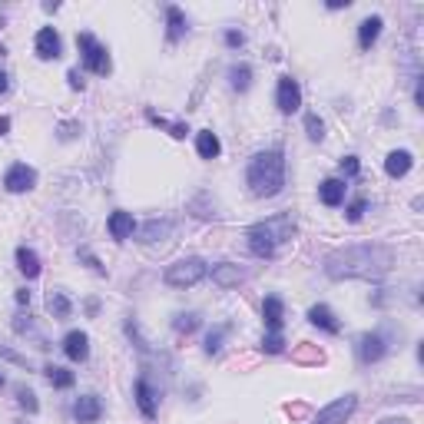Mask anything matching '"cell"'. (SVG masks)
Instances as JSON below:
<instances>
[{
    "label": "cell",
    "instance_id": "8fae6325",
    "mask_svg": "<svg viewBox=\"0 0 424 424\" xmlns=\"http://www.w3.org/2000/svg\"><path fill=\"white\" fill-rule=\"evenodd\" d=\"M73 414H76V421L80 424H93V421H100L103 405H100V398H96V394H83V398H76Z\"/></svg>",
    "mask_w": 424,
    "mask_h": 424
},
{
    "label": "cell",
    "instance_id": "4fadbf2b",
    "mask_svg": "<svg viewBox=\"0 0 424 424\" xmlns=\"http://www.w3.org/2000/svg\"><path fill=\"white\" fill-rule=\"evenodd\" d=\"M63 351H67L70 362H87L90 358V338L83 332H70L63 338Z\"/></svg>",
    "mask_w": 424,
    "mask_h": 424
},
{
    "label": "cell",
    "instance_id": "44dd1931",
    "mask_svg": "<svg viewBox=\"0 0 424 424\" xmlns=\"http://www.w3.org/2000/svg\"><path fill=\"white\" fill-rule=\"evenodd\" d=\"M381 17H368V20H362V27H358V44H362V50H371V44L381 37Z\"/></svg>",
    "mask_w": 424,
    "mask_h": 424
},
{
    "label": "cell",
    "instance_id": "5bb4252c",
    "mask_svg": "<svg viewBox=\"0 0 424 424\" xmlns=\"http://www.w3.org/2000/svg\"><path fill=\"white\" fill-rule=\"evenodd\" d=\"M411 166H414V156H411L408 150H394V152H388V159H385V173L394 176V179L408 176Z\"/></svg>",
    "mask_w": 424,
    "mask_h": 424
},
{
    "label": "cell",
    "instance_id": "74e56055",
    "mask_svg": "<svg viewBox=\"0 0 424 424\" xmlns=\"http://www.w3.org/2000/svg\"><path fill=\"white\" fill-rule=\"evenodd\" d=\"M67 80H70V87H73V90H83V80H80V73H76V70H70V73H67Z\"/></svg>",
    "mask_w": 424,
    "mask_h": 424
},
{
    "label": "cell",
    "instance_id": "7a4b0ae2",
    "mask_svg": "<svg viewBox=\"0 0 424 424\" xmlns=\"http://www.w3.org/2000/svg\"><path fill=\"white\" fill-rule=\"evenodd\" d=\"M245 182H249V193L258 199L279 196L282 186H285V156H282V150L256 152L249 159V169H245Z\"/></svg>",
    "mask_w": 424,
    "mask_h": 424
},
{
    "label": "cell",
    "instance_id": "83f0119b",
    "mask_svg": "<svg viewBox=\"0 0 424 424\" xmlns=\"http://www.w3.org/2000/svg\"><path fill=\"white\" fill-rule=\"evenodd\" d=\"M199 325H202V318H199L196 312H182V315L173 318V328H176L179 335H193Z\"/></svg>",
    "mask_w": 424,
    "mask_h": 424
},
{
    "label": "cell",
    "instance_id": "30bf717a",
    "mask_svg": "<svg viewBox=\"0 0 424 424\" xmlns=\"http://www.w3.org/2000/svg\"><path fill=\"white\" fill-rule=\"evenodd\" d=\"M33 46H37V57H40V60H57V57L63 53L60 33L53 30V27H44V30H37V40H33Z\"/></svg>",
    "mask_w": 424,
    "mask_h": 424
},
{
    "label": "cell",
    "instance_id": "8d00e7d4",
    "mask_svg": "<svg viewBox=\"0 0 424 424\" xmlns=\"http://www.w3.org/2000/svg\"><path fill=\"white\" fill-rule=\"evenodd\" d=\"M242 40H245L242 33H236V30H229V33H226V44H229V46H242Z\"/></svg>",
    "mask_w": 424,
    "mask_h": 424
},
{
    "label": "cell",
    "instance_id": "60d3db41",
    "mask_svg": "<svg viewBox=\"0 0 424 424\" xmlns=\"http://www.w3.org/2000/svg\"><path fill=\"white\" fill-rule=\"evenodd\" d=\"M385 424H401V421H385Z\"/></svg>",
    "mask_w": 424,
    "mask_h": 424
},
{
    "label": "cell",
    "instance_id": "277c9868",
    "mask_svg": "<svg viewBox=\"0 0 424 424\" xmlns=\"http://www.w3.org/2000/svg\"><path fill=\"white\" fill-rule=\"evenodd\" d=\"M206 279V262L196 256L189 258H179V262H173L166 269V285L169 288H193L196 282Z\"/></svg>",
    "mask_w": 424,
    "mask_h": 424
},
{
    "label": "cell",
    "instance_id": "f35d334b",
    "mask_svg": "<svg viewBox=\"0 0 424 424\" xmlns=\"http://www.w3.org/2000/svg\"><path fill=\"white\" fill-rule=\"evenodd\" d=\"M17 302H20V305H30V292H27V288H20V292H17Z\"/></svg>",
    "mask_w": 424,
    "mask_h": 424
},
{
    "label": "cell",
    "instance_id": "d590c367",
    "mask_svg": "<svg viewBox=\"0 0 424 424\" xmlns=\"http://www.w3.org/2000/svg\"><path fill=\"white\" fill-rule=\"evenodd\" d=\"M358 156H345V159H342V173H345V176H355V173H358Z\"/></svg>",
    "mask_w": 424,
    "mask_h": 424
},
{
    "label": "cell",
    "instance_id": "cb8c5ba5",
    "mask_svg": "<svg viewBox=\"0 0 424 424\" xmlns=\"http://www.w3.org/2000/svg\"><path fill=\"white\" fill-rule=\"evenodd\" d=\"M166 20H169V40H173V44H176L179 37H186L189 24H186V14H182L179 7H166Z\"/></svg>",
    "mask_w": 424,
    "mask_h": 424
},
{
    "label": "cell",
    "instance_id": "d4e9b609",
    "mask_svg": "<svg viewBox=\"0 0 424 424\" xmlns=\"http://www.w3.org/2000/svg\"><path fill=\"white\" fill-rule=\"evenodd\" d=\"M229 80H232V90L245 93L252 87V67H249V63H236V67L229 70Z\"/></svg>",
    "mask_w": 424,
    "mask_h": 424
},
{
    "label": "cell",
    "instance_id": "d6a6232c",
    "mask_svg": "<svg viewBox=\"0 0 424 424\" xmlns=\"http://www.w3.org/2000/svg\"><path fill=\"white\" fill-rule=\"evenodd\" d=\"M285 348V342H282V335L269 332L265 338H262V351H269V355H279V351Z\"/></svg>",
    "mask_w": 424,
    "mask_h": 424
},
{
    "label": "cell",
    "instance_id": "4dcf8cb0",
    "mask_svg": "<svg viewBox=\"0 0 424 424\" xmlns=\"http://www.w3.org/2000/svg\"><path fill=\"white\" fill-rule=\"evenodd\" d=\"M305 130H308V139H312V143H318V139L325 136V123L318 120L315 113H308V116H305Z\"/></svg>",
    "mask_w": 424,
    "mask_h": 424
},
{
    "label": "cell",
    "instance_id": "4316f807",
    "mask_svg": "<svg viewBox=\"0 0 424 424\" xmlns=\"http://www.w3.org/2000/svg\"><path fill=\"white\" fill-rule=\"evenodd\" d=\"M46 381L53 385V388H73V371H67V368H60V364H50L46 368Z\"/></svg>",
    "mask_w": 424,
    "mask_h": 424
},
{
    "label": "cell",
    "instance_id": "2e32d148",
    "mask_svg": "<svg viewBox=\"0 0 424 424\" xmlns=\"http://www.w3.org/2000/svg\"><path fill=\"white\" fill-rule=\"evenodd\" d=\"M345 189H348V186H345V182L342 179H325L321 182V186H318V199H321V202H325V206H342V202H345Z\"/></svg>",
    "mask_w": 424,
    "mask_h": 424
},
{
    "label": "cell",
    "instance_id": "6da1fadb",
    "mask_svg": "<svg viewBox=\"0 0 424 424\" xmlns=\"http://www.w3.org/2000/svg\"><path fill=\"white\" fill-rule=\"evenodd\" d=\"M394 252L388 245L378 242H362V245H345L335 249L325 258V275L342 282V279H381L385 272H391Z\"/></svg>",
    "mask_w": 424,
    "mask_h": 424
},
{
    "label": "cell",
    "instance_id": "f1b7e54d",
    "mask_svg": "<svg viewBox=\"0 0 424 424\" xmlns=\"http://www.w3.org/2000/svg\"><path fill=\"white\" fill-rule=\"evenodd\" d=\"M17 401H20V408L27 411V414H37L40 411V401H37V394L30 388H17Z\"/></svg>",
    "mask_w": 424,
    "mask_h": 424
},
{
    "label": "cell",
    "instance_id": "9a60e30c",
    "mask_svg": "<svg viewBox=\"0 0 424 424\" xmlns=\"http://www.w3.org/2000/svg\"><path fill=\"white\" fill-rule=\"evenodd\" d=\"M308 321H312V325H318V328H325L328 335L342 332V321L335 318V312L328 308V305H315V308H308Z\"/></svg>",
    "mask_w": 424,
    "mask_h": 424
},
{
    "label": "cell",
    "instance_id": "ba28073f",
    "mask_svg": "<svg viewBox=\"0 0 424 424\" xmlns=\"http://www.w3.org/2000/svg\"><path fill=\"white\" fill-rule=\"evenodd\" d=\"M3 186H7V193H30L37 186V173L27 163H14L3 173Z\"/></svg>",
    "mask_w": 424,
    "mask_h": 424
},
{
    "label": "cell",
    "instance_id": "3957f363",
    "mask_svg": "<svg viewBox=\"0 0 424 424\" xmlns=\"http://www.w3.org/2000/svg\"><path fill=\"white\" fill-rule=\"evenodd\" d=\"M295 236V222H292V215H272V219H265V222H256V226L245 232V239H249V252L258 258H272L275 249L282 242H288Z\"/></svg>",
    "mask_w": 424,
    "mask_h": 424
},
{
    "label": "cell",
    "instance_id": "ab89813d",
    "mask_svg": "<svg viewBox=\"0 0 424 424\" xmlns=\"http://www.w3.org/2000/svg\"><path fill=\"white\" fill-rule=\"evenodd\" d=\"M7 90H10V76L0 70V93H7Z\"/></svg>",
    "mask_w": 424,
    "mask_h": 424
},
{
    "label": "cell",
    "instance_id": "e0dca14e",
    "mask_svg": "<svg viewBox=\"0 0 424 424\" xmlns=\"http://www.w3.org/2000/svg\"><path fill=\"white\" fill-rule=\"evenodd\" d=\"M282 299L279 295H269L265 302H262V318H265V325H269V332H282Z\"/></svg>",
    "mask_w": 424,
    "mask_h": 424
},
{
    "label": "cell",
    "instance_id": "603a6c76",
    "mask_svg": "<svg viewBox=\"0 0 424 424\" xmlns=\"http://www.w3.org/2000/svg\"><path fill=\"white\" fill-rule=\"evenodd\" d=\"M196 150L202 159H215L219 152H222V143H219V136L215 133H209V130H202V133H196Z\"/></svg>",
    "mask_w": 424,
    "mask_h": 424
},
{
    "label": "cell",
    "instance_id": "9c48e42d",
    "mask_svg": "<svg viewBox=\"0 0 424 424\" xmlns=\"http://www.w3.org/2000/svg\"><path fill=\"white\" fill-rule=\"evenodd\" d=\"M275 103H279L282 113H295V109L302 106V87H299V80L282 76V80H279V90H275Z\"/></svg>",
    "mask_w": 424,
    "mask_h": 424
},
{
    "label": "cell",
    "instance_id": "7c38bea8",
    "mask_svg": "<svg viewBox=\"0 0 424 424\" xmlns=\"http://www.w3.org/2000/svg\"><path fill=\"white\" fill-rule=\"evenodd\" d=\"M245 279V272L239 265H232V262H219V265H212V282L219 288H236L239 282Z\"/></svg>",
    "mask_w": 424,
    "mask_h": 424
},
{
    "label": "cell",
    "instance_id": "ac0fdd59",
    "mask_svg": "<svg viewBox=\"0 0 424 424\" xmlns=\"http://www.w3.org/2000/svg\"><path fill=\"white\" fill-rule=\"evenodd\" d=\"M106 226H109V236H113L116 242H123V239H130V236H133V215L120 209V212H113V215H109V222H106Z\"/></svg>",
    "mask_w": 424,
    "mask_h": 424
},
{
    "label": "cell",
    "instance_id": "836d02e7",
    "mask_svg": "<svg viewBox=\"0 0 424 424\" xmlns=\"http://www.w3.org/2000/svg\"><path fill=\"white\" fill-rule=\"evenodd\" d=\"M0 358H3V362L20 364V368H30V362H27L24 355H17V351H14V348H7V345H0Z\"/></svg>",
    "mask_w": 424,
    "mask_h": 424
},
{
    "label": "cell",
    "instance_id": "d6986e66",
    "mask_svg": "<svg viewBox=\"0 0 424 424\" xmlns=\"http://www.w3.org/2000/svg\"><path fill=\"white\" fill-rule=\"evenodd\" d=\"M17 269H20L24 275H27V279H37L44 265H40V256H37L33 249H27V245H20V249H17Z\"/></svg>",
    "mask_w": 424,
    "mask_h": 424
},
{
    "label": "cell",
    "instance_id": "b9f144b4",
    "mask_svg": "<svg viewBox=\"0 0 424 424\" xmlns=\"http://www.w3.org/2000/svg\"><path fill=\"white\" fill-rule=\"evenodd\" d=\"M0 388H3V375H0Z\"/></svg>",
    "mask_w": 424,
    "mask_h": 424
},
{
    "label": "cell",
    "instance_id": "1f68e13d",
    "mask_svg": "<svg viewBox=\"0 0 424 424\" xmlns=\"http://www.w3.org/2000/svg\"><path fill=\"white\" fill-rule=\"evenodd\" d=\"M150 123H156V126H166L176 139L186 136V126H182V123H169V120H163V116H156V113H150Z\"/></svg>",
    "mask_w": 424,
    "mask_h": 424
},
{
    "label": "cell",
    "instance_id": "52a82bcc",
    "mask_svg": "<svg viewBox=\"0 0 424 424\" xmlns=\"http://www.w3.org/2000/svg\"><path fill=\"white\" fill-rule=\"evenodd\" d=\"M355 408H358V398H355V394H345V398L332 401L328 408L318 411V418L312 424H345L351 414H355Z\"/></svg>",
    "mask_w": 424,
    "mask_h": 424
},
{
    "label": "cell",
    "instance_id": "484cf974",
    "mask_svg": "<svg viewBox=\"0 0 424 424\" xmlns=\"http://www.w3.org/2000/svg\"><path fill=\"white\" fill-rule=\"evenodd\" d=\"M70 308H73V305H70V299H67L63 292H50V295H46V312L53 318H67Z\"/></svg>",
    "mask_w": 424,
    "mask_h": 424
},
{
    "label": "cell",
    "instance_id": "e575fe53",
    "mask_svg": "<svg viewBox=\"0 0 424 424\" xmlns=\"http://www.w3.org/2000/svg\"><path fill=\"white\" fill-rule=\"evenodd\" d=\"M364 206H368V199H355V202H351L348 209H345L348 222H358V219H362V215H364Z\"/></svg>",
    "mask_w": 424,
    "mask_h": 424
},
{
    "label": "cell",
    "instance_id": "ffe728a7",
    "mask_svg": "<svg viewBox=\"0 0 424 424\" xmlns=\"http://www.w3.org/2000/svg\"><path fill=\"white\" fill-rule=\"evenodd\" d=\"M136 405H139V411H143L146 418H156V391L150 388V381L146 378L136 381Z\"/></svg>",
    "mask_w": 424,
    "mask_h": 424
},
{
    "label": "cell",
    "instance_id": "8992f818",
    "mask_svg": "<svg viewBox=\"0 0 424 424\" xmlns=\"http://www.w3.org/2000/svg\"><path fill=\"white\" fill-rule=\"evenodd\" d=\"M388 338L381 332H368L358 338V345H355V351H358V362L362 364H371V362H381L385 355H388Z\"/></svg>",
    "mask_w": 424,
    "mask_h": 424
},
{
    "label": "cell",
    "instance_id": "7402d4cb",
    "mask_svg": "<svg viewBox=\"0 0 424 424\" xmlns=\"http://www.w3.org/2000/svg\"><path fill=\"white\" fill-rule=\"evenodd\" d=\"M169 232H173V226H169L166 219H163V222H159V219H152V222H146V226L139 229V242L152 245V242H159V239H166Z\"/></svg>",
    "mask_w": 424,
    "mask_h": 424
},
{
    "label": "cell",
    "instance_id": "5b68a950",
    "mask_svg": "<svg viewBox=\"0 0 424 424\" xmlns=\"http://www.w3.org/2000/svg\"><path fill=\"white\" fill-rule=\"evenodd\" d=\"M76 46H80V53H83V67L96 76H106L109 73V53H106V46L93 37V33H80L76 37Z\"/></svg>",
    "mask_w": 424,
    "mask_h": 424
},
{
    "label": "cell",
    "instance_id": "f546056e",
    "mask_svg": "<svg viewBox=\"0 0 424 424\" xmlns=\"http://www.w3.org/2000/svg\"><path fill=\"white\" fill-rule=\"evenodd\" d=\"M229 332V325H215L209 332V338H206V355H215V351L222 348V338H226Z\"/></svg>",
    "mask_w": 424,
    "mask_h": 424
}]
</instances>
